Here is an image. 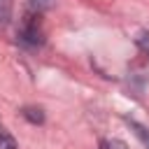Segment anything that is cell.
Here are the masks:
<instances>
[{"label":"cell","instance_id":"cell-6","mask_svg":"<svg viewBox=\"0 0 149 149\" xmlns=\"http://www.w3.org/2000/svg\"><path fill=\"white\" fill-rule=\"evenodd\" d=\"M0 149H19L16 142H14V137L7 130H2V128H0Z\"/></svg>","mask_w":149,"mask_h":149},{"label":"cell","instance_id":"cell-7","mask_svg":"<svg viewBox=\"0 0 149 149\" xmlns=\"http://www.w3.org/2000/svg\"><path fill=\"white\" fill-rule=\"evenodd\" d=\"M137 47H140V49L149 56V33H142V35L137 37Z\"/></svg>","mask_w":149,"mask_h":149},{"label":"cell","instance_id":"cell-8","mask_svg":"<svg viewBox=\"0 0 149 149\" xmlns=\"http://www.w3.org/2000/svg\"><path fill=\"white\" fill-rule=\"evenodd\" d=\"M102 144H105V149H128L126 142H121V140H109V142H102Z\"/></svg>","mask_w":149,"mask_h":149},{"label":"cell","instance_id":"cell-2","mask_svg":"<svg viewBox=\"0 0 149 149\" xmlns=\"http://www.w3.org/2000/svg\"><path fill=\"white\" fill-rule=\"evenodd\" d=\"M126 123L130 126V130L135 133V137L144 144V149H149V128H144L142 123H137L135 119H126Z\"/></svg>","mask_w":149,"mask_h":149},{"label":"cell","instance_id":"cell-5","mask_svg":"<svg viewBox=\"0 0 149 149\" xmlns=\"http://www.w3.org/2000/svg\"><path fill=\"white\" fill-rule=\"evenodd\" d=\"M12 21V0H0V26Z\"/></svg>","mask_w":149,"mask_h":149},{"label":"cell","instance_id":"cell-1","mask_svg":"<svg viewBox=\"0 0 149 149\" xmlns=\"http://www.w3.org/2000/svg\"><path fill=\"white\" fill-rule=\"evenodd\" d=\"M19 40L23 44H30V47L42 44V28H40L37 19H33V16H26L23 19V23L19 28Z\"/></svg>","mask_w":149,"mask_h":149},{"label":"cell","instance_id":"cell-4","mask_svg":"<svg viewBox=\"0 0 149 149\" xmlns=\"http://www.w3.org/2000/svg\"><path fill=\"white\" fill-rule=\"evenodd\" d=\"M54 2H56V0H28V9L35 12V14H42V12L51 9Z\"/></svg>","mask_w":149,"mask_h":149},{"label":"cell","instance_id":"cell-9","mask_svg":"<svg viewBox=\"0 0 149 149\" xmlns=\"http://www.w3.org/2000/svg\"><path fill=\"white\" fill-rule=\"evenodd\" d=\"M102 149H105V144H102Z\"/></svg>","mask_w":149,"mask_h":149},{"label":"cell","instance_id":"cell-3","mask_svg":"<svg viewBox=\"0 0 149 149\" xmlns=\"http://www.w3.org/2000/svg\"><path fill=\"white\" fill-rule=\"evenodd\" d=\"M23 119L30 121V123H44V112L40 107H23Z\"/></svg>","mask_w":149,"mask_h":149}]
</instances>
